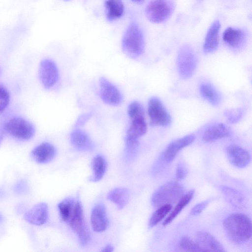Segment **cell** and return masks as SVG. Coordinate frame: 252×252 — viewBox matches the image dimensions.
<instances>
[{
	"label": "cell",
	"mask_w": 252,
	"mask_h": 252,
	"mask_svg": "<svg viewBox=\"0 0 252 252\" xmlns=\"http://www.w3.org/2000/svg\"><path fill=\"white\" fill-rule=\"evenodd\" d=\"M194 193V190H190L186 194L183 195L178 200L177 204L176 205L173 210L163 221L162 223L163 225L166 226L168 225L177 217L183 208L190 201L193 197Z\"/></svg>",
	"instance_id": "25"
},
{
	"label": "cell",
	"mask_w": 252,
	"mask_h": 252,
	"mask_svg": "<svg viewBox=\"0 0 252 252\" xmlns=\"http://www.w3.org/2000/svg\"><path fill=\"white\" fill-rule=\"evenodd\" d=\"M131 0L135 3H141L144 1V0Z\"/></svg>",
	"instance_id": "38"
},
{
	"label": "cell",
	"mask_w": 252,
	"mask_h": 252,
	"mask_svg": "<svg viewBox=\"0 0 252 252\" xmlns=\"http://www.w3.org/2000/svg\"><path fill=\"white\" fill-rule=\"evenodd\" d=\"M226 153L230 162L236 167L244 168L250 162L251 156L249 152L238 145L228 146Z\"/></svg>",
	"instance_id": "14"
},
{
	"label": "cell",
	"mask_w": 252,
	"mask_h": 252,
	"mask_svg": "<svg viewBox=\"0 0 252 252\" xmlns=\"http://www.w3.org/2000/svg\"><path fill=\"white\" fill-rule=\"evenodd\" d=\"M221 189L227 200L233 205L241 207L243 205L244 196L237 190L226 186L221 187Z\"/></svg>",
	"instance_id": "28"
},
{
	"label": "cell",
	"mask_w": 252,
	"mask_h": 252,
	"mask_svg": "<svg viewBox=\"0 0 252 252\" xmlns=\"http://www.w3.org/2000/svg\"><path fill=\"white\" fill-rule=\"evenodd\" d=\"M228 121L231 123L237 122L242 115V111L240 109L227 110L225 113Z\"/></svg>",
	"instance_id": "32"
},
{
	"label": "cell",
	"mask_w": 252,
	"mask_h": 252,
	"mask_svg": "<svg viewBox=\"0 0 252 252\" xmlns=\"http://www.w3.org/2000/svg\"><path fill=\"white\" fill-rule=\"evenodd\" d=\"M39 76L45 88L53 87L59 77L58 69L55 63L49 59L42 60L40 63Z\"/></svg>",
	"instance_id": "11"
},
{
	"label": "cell",
	"mask_w": 252,
	"mask_h": 252,
	"mask_svg": "<svg viewBox=\"0 0 252 252\" xmlns=\"http://www.w3.org/2000/svg\"><path fill=\"white\" fill-rule=\"evenodd\" d=\"M113 247L111 245L109 244L106 245L101 251L111 252L113 251Z\"/></svg>",
	"instance_id": "37"
},
{
	"label": "cell",
	"mask_w": 252,
	"mask_h": 252,
	"mask_svg": "<svg viewBox=\"0 0 252 252\" xmlns=\"http://www.w3.org/2000/svg\"><path fill=\"white\" fill-rule=\"evenodd\" d=\"M173 8L171 0H151L146 7L145 14L150 21L159 23L169 18Z\"/></svg>",
	"instance_id": "7"
},
{
	"label": "cell",
	"mask_w": 252,
	"mask_h": 252,
	"mask_svg": "<svg viewBox=\"0 0 252 252\" xmlns=\"http://www.w3.org/2000/svg\"><path fill=\"white\" fill-rule=\"evenodd\" d=\"M90 116V114H85L82 116L78 120L77 122V125L81 126L84 124L86 121L89 119Z\"/></svg>",
	"instance_id": "36"
},
{
	"label": "cell",
	"mask_w": 252,
	"mask_h": 252,
	"mask_svg": "<svg viewBox=\"0 0 252 252\" xmlns=\"http://www.w3.org/2000/svg\"><path fill=\"white\" fill-rule=\"evenodd\" d=\"M130 124L126 132V142H136L145 134L147 129L145 111L141 110L130 115Z\"/></svg>",
	"instance_id": "9"
},
{
	"label": "cell",
	"mask_w": 252,
	"mask_h": 252,
	"mask_svg": "<svg viewBox=\"0 0 252 252\" xmlns=\"http://www.w3.org/2000/svg\"><path fill=\"white\" fill-rule=\"evenodd\" d=\"M231 134L230 128L223 123L215 124L205 129L202 139L206 142H211L229 137Z\"/></svg>",
	"instance_id": "17"
},
{
	"label": "cell",
	"mask_w": 252,
	"mask_h": 252,
	"mask_svg": "<svg viewBox=\"0 0 252 252\" xmlns=\"http://www.w3.org/2000/svg\"><path fill=\"white\" fill-rule=\"evenodd\" d=\"M148 114L153 126H167L171 123V116L158 97H153L149 99Z\"/></svg>",
	"instance_id": "8"
},
{
	"label": "cell",
	"mask_w": 252,
	"mask_h": 252,
	"mask_svg": "<svg viewBox=\"0 0 252 252\" xmlns=\"http://www.w3.org/2000/svg\"><path fill=\"white\" fill-rule=\"evenodd\" d=\"M92 168L93 175L90 180L92 182H97L103 177L107 168V163L105 158L100 155L95 156L93 160Z\"/></svg>",
	"instance_id": "26"
},
{
	"label": "cell",
	"mask_w": 252,
	"mask_h": 252,
	"mask_svg": "<svg viewBox=\"0 0 252 252\" xmlns=\"http://www.w3.org/2000/svg\"><path fill=\"white\" fill-rule=\"evenodd\" d=\"M14 189L18 194H23L28 190V184L24 180L20 181L15 185Z\"/></svg>",
	"instance_id": "34"
},
{
	"label": "cell",
	"mask_w": 252,
	"mask_h": 252,
	"mask_svg": "<svg viewBox=\"0 0 252 252\" xmlns=\"http://www.w3.org/2000/svg\"></svg>",
	"instance_id": "42"
},
{
	"label": "cell",
	"mask_w": 252,
	"mask_h": 252,
	"mask_svg": "<svg viewBox=\"0 0 252 252\" xmlns=\"http://www.w3.org/2000/svg\"><path fill=\"white\" fill-rule=\"evenodd\" d=\"M187 170L181 164H178L176 169V177L178 180L184 179L187 175Z\"/></svg>",
	"instance_id": "35"
},
{
	"label": "cell",
	"mask_w": 252,
	"mask_h": 252,
	"mask_svg": "<svg viewBox=\"0 0 252 252\" xmlns=\"http://www.w3.org/2000/svg\"><path fill=\"white\" fill-rule=\"evenodd\" d=\"M100 96L106 104L116 106L123 101V96L119 89L104 77L99 79Z\"/></svg>",
	"instance_id": "10"
},
{
	"label": "cell",
	"mask_w": 252,
	"mask_h": 252,
	"mask_svg": "<svg viewBox=\"0 0 252 252\" xmlns=\"http://www.w3.org/2000/svg\"><path fill=\"white\" fill-rule=\"evenodd\" d=\"M121 46L124 53L131 58H137L142 54L145 47L144 35L135 22H131L126 28L122 36Z\"/></svg>",
	"instance_id": "2"
},
{
	"label": "cell",
	"mask_w": 252,
	"mask_h": 252,
	"mask_svg": "<svg viewBox=\"0 0 252 252\" xmlns=\"http://www.w3.org/2000/svg\"><path fill=\"white\" fill-rule=\"evenodd\" d=\"M195 136L191 134L185 136L171 142L163 153L162 157L166 162L172 161L182 149L190 145L194 141Z\"/></svg>",
	"instance_id": "13"
},
{
	"label": "cell",
	"mask_w": 252,
	"mask_h": 252,
	"mask_svg": "<svg viewBox=\"0 0 252 252\" xmlns=\"http://www.w3.org/2000/svg\"><path fill=\"white\" fill-rule=\"evenodd\" d=\"M184 189L176 182H169L161 186L152 197L153 206L158 208L165 204H172L183 196Z\"/></svg>",
	"instance_id": "3"
},
{
	"label": "cell",
	"mask_w": 252,
	"mask_h": 252,
	"mask_svg": "<svg viewBox=\"0 0 252 252\" xmlns=\"http://www.w3.org/2000/svg\"><path fill=\"white\" fill-rule=\"evenodd\" d=\"M196 56L192 49L187 45L182 46L179 50L177 64L180 77L183 79L190 78L196 68Z\"/></svg>",
	"instance_id": "6"
},
{
	"label": "cell",
	"mask_w": 252,
	"mask_h": 252,
	"mask_svg": "<svg viewBox=\"0 0 252 252\" xmlns=\"http://www.w3.org/2000/svg\"><path fill=\"white\" fill-rule=\"evenodd\" d=\"M91 224L93 230L96 232L105 231L108 225L106 209L103 204L98 203L92 209L91 215Z\"/></svg>",
	"instance_id": "16"
},
{
	"label": "cell",
	"mask_w": 252,
	"mask_h": 252,
	"mask_svg": "<svg viewBox=\"0 0 252 252\" xmlns=\"http://www.w3.org/2000/svg\"><path fill=\"white\" fill-rule=\"evenodd\" d=\"M2 132L18 139L28 140L34 135L35 129L29 121L21 117H15L5 123Z\"/></svg>",
	"instance_id": "5"
},
{
	"label": "cell",
	"mask_w": 252,
	"mask_h": 252,
	"mask_svg": "<svg viewBox=\"0 0 252 252\" xmlns=\"http://www.w3.org/2000/svg\"><path fill=\"white\" fill-rule=\"evenodd\" d=\"M70 141L73 147L79 151H89L94 147V143L88 134L79 128L71 132Z\"/></svg>",
	"instance_id": "22"
},
{
	"label": "cell",
	"mask_w": 252,
	"mask_h": 252,
	"mask_svg": "<svg viewBox=\"0 0 252 252\" xmlns=\"http://www.w3.org/2000/svg\"><path fill=\"white\" fill-rule=\"evenodd\" d=\"M209 201L210 200H208L196 204L191 209L190 214L194 216L199 214L205 209L208 205Z\"/></svg>",
	"instance_id": "33"
},
{
	"label": "cell",
	"mask_w": 252,
	"mask_h": 252,
	"mask_svg": "<svg viewBox=\"0 0 252 252\" xmlns=\"http://www.w3.org/2000/svg\"><path fill=\"white\" fill-rule=\"evenodd\" d=\"M3 134V133L2 131L0 133V143H1V141L2 140Z\"/></svg>",
	"instance_id": "39"
},
{
	"label": "cell",
	"mask_w": 252,
	"mask_h": 252,
	"mask_svg": "<svg viewBox=\"0 0 252 252\" xmlns=\"http://www.w3.org/2000/svg\"><path fill=\"white\" fill-rule=\"evenodd\" d=\"M171 204H165L158 207L151 217L149 225L152 227L158 223L171 210Z\"/></svg>",
	"instance_id": "29"
},
{
	"label": "cell",
	"mask_w": 252,
	"mask_h": 252,
	"mask_svg": "<svg viewBox=\"0 0 252 252\" xmlns=\"http://www.w3.org/2000/svg\"><path fill=\"white\" fill-rule=\"evenodd\" d=\"M3 217L0 214V223H1V222H2L3 221Z\"/></svg>",
	"instance_id": "40"
},
{
	"label": "cell",
	"mask_w": 252,
	"mask_h": 252,
	"mask_svg": "<svg viewBox=\"0 0 252 252\" xmlns=\"http://www.w3.org/2000/svg\"><path fill=\"white\" fill-rule=\"evenodd\" d=\"M10 101L9 93L7 88L0 85V114L6 108Z\"/></svg>",
	"instance_id": "31"
},
{
	"label": "cell",
	"mask_w": 252,
	"mask_h": 252,
	"mask_svg": "<svg viewBox=\"0 0 252 252\" xmlns=\"http://www.w3.org/2000/svg\"><path fill=\"white\" fill-rule=\"evenodd\" d=\"M76 200L70 197L66 198L58 204V209L61 219L67 222L73 210Z\"/></svg>",
	"instance_id": "27"
},
{
	"label": "cell",
	"mask_w": 252,
	"mask_h": 252,
	"mask_svg": "<svg viewBox=\"0 0 252 252\" xmlns=\"http://www.w3.org/2000/svg\"><path fill=\"white\" fill-rule=\"evenodd\" d=\"M105 15L107 22L113 23L121 19L125 13L123 0H105Z\"/></svg>",
	"instance_id": "19"
},
{
	"label": "cell",
	"mask_w": 252,
	"mask_h": 252,
	"mask_svg": "<svg viewBox=\"0 0 252 252\" xmlns=\"http://www.w3.org/2000/svg\"><path fill=\"white\" fill-rule=\"evenodd\" d=\"M56 154V150L53 145L48 142H44L32 150L31 156L38 163H46L54 158Z\"/></svg>",
	"instance_id": "18"
},
{
	"label": "cell",
	"mask_w": 252,
	"mask_h": 252,
	"mask_svg": "<svg viewBox=\"0 0 252 252\" xmlns=\"http://www.w3.org/2000/svg\"><path fill=\"white\" fill-rule=\"evenodd\" d=\"M67 223L77 235L81 245H87L90 239V234L85 220L82 206L79 199L75 201L73 210Z\"/></svg>",
	"instance_id": "4"
},
{
	"label": "cell",
	"mask_w": 252,
	"mask_h": 252,
	"mask_svg": "<svg viewBox=\"0 0 252 252\" xmlns=\"http://www.w3.org/2000/svg\"><path fill=\"white\" fill-rule=\"evenodd\" d=\"M199 91L202 96L214 106H218L220 102V95L216 88L209 83H203L200 86Z\"/></svg>",
	"instance_id": "24"
},
{
	"label": "cell",
	"mask_w": 252,
	"mask_h": 252,
	"mask_svg": "<svg viewBox=\"0 0 252 252\" xmlns=\"http://www.w3.org/2000/svg\"><path fill=\"white\" fill-rule=\"evenodd\" d=\"M48 218V208L45 202L35 205L24 215L25 220L31 224L41 225L44 224Z\"/></svg>",
	"instance_id": "15"
},
{
	"label": "cell",
	"mask_w": 252,
	"mask_h": 252,
	"mask_svg": "<svg viewBox=\"0 0 252 252\" xmlns=\"http://www.w3.org/2000/svg\"><path fill=\"white\" fill-rule=\"evenodd\" d=\"M246 38V34L243 31L231 27L227 28L222 35L224 42L234 49H240L244 45Z\"/></svg>",
	"instance_id": "20"
},
{
	"label": "cell",
	"mask_w": 252,
	"mask_h": 252,
	"mask_svg": "<svg viewBox=\"0 0 252 252\" xmlns=\"http://www.w3.org/2000/svg\"></svg>",
	"instance_id": "41"
},
{
	"label": "cell",
	"mask_w": 252,
	"mask_h": 252,
	"mask_svg": "<svg viewBox=\"0 0 252 252\" xmlns=\"http://www.w3.org/2000/svg\"><path fill=\"white\" fill-rule=\"evenodd\" d=\"M130 196L129 191L125 188H117L111 190L107 198L114 203L117 207L123 209L127 204Z\"/></svg>",
	"instance_id": "23"
},
{
	"label": "cell",
	"mask_w": 252,
	"mask_h": 252,
	"mask_svg": "<svg viewBox=\"0 0 252 252\" xmlns=\"http://www.w3.org/2000/svg\"><path fill=\"white\" fill-rule=\"evenodd\" d=\"M195 239L201 252H225L220 242L209 232L198 231L195 235Z\"/></svg>",
	"instance_id": "12"
},
{
	"label": "cell",
	"mask_w": 252,
	"mask_h": 252,
	"mask_svg": "<svg viewBox=\"0 0 252 252\" xmlns=\"http://www.w3.org/2000/svg\"><path fill=\"white\" fill-rule=\"evenodd\" d=\"M220 27L218 20L215 21L210 27L206 34L203 45V51L211 53L215 51L219 43V31Z\"/></svg>",
	"instance_id": "21"
},
{
	"label": "cell",
	"mask_w": 252,
	"mask_h": 252,
	"mask_svg": "<svg viewBox=\"0 0 252 252\" xmlns=\"http://www.w3.org/2000/svg\"><path fill=\"white\" fill-rule=\"evenodd\" d=\"M178 247L180 251L184 252H201L195 241L188 236L181 238Z\"/></svg>",
	"instance_id": "30"
},
{
	"label": "cell",
	"mask_w": 252,
	"mask_h": 252,
	"mask_svg": "<svg viewBox=\"0 0 252 252\" xmlns=\"http://www.w3.org/2000/svg\"><path fill=\"white\" fill-rule=\"evenodd\" d=\"M223 225L228 238L234 244H243L251 237V220L244 214H231L224 220Z\"/></svg>",
	"instance_id": "1"
}]
</instances>
